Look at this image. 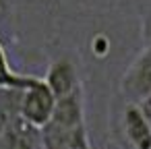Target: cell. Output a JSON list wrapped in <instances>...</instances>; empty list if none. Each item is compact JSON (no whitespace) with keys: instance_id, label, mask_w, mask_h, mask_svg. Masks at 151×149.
Segmentation results:
<instances>
[{"instance_id":"5b68a950","label":"cell","mask_w":151,"mask_h":149,"mask_svg":"<svg viewBox=\"0 0 151 149\" xmlns=\"http://www.w3.org/2000/svg\"><path fill=\"white\" fill-rule=\"evenodd\" d=\"M122 130L132 149H151V124L137 104H126L122 112Z\"/></svg>"},{"instance_id":"52a82bcc","label":"cell","mask_w":151,"mask_h":149,"mask_svg":"<svg viewBox=\"0 0 151 149\" xmlns=\"http://www.w3.org/2000/svg\"><path fill=\"white\" fill-rule=\"evenodd\" d=\"M19 95L21 91L0 89V135L15 116H19Z\"/></svg>"},{"instance_id":"ba28073f","label":"cell","mask_w":151,"mask_h":149,"mask_svg":"<svg viewBox=\"0 0 151 149\" xmlns=\"http://www.w3.org/2000/svg\"><path fill=\"white\" fill-rule=\"evenodd\" d=\"M70 149H93L91 147V141H89V135H87V126L77 130L73 135V141H70Z\"/></svg>"},{"instance_id":"6da1fadb","label":"cell","mask_w":151,"mask_h":149,"mask_svg":"<svg viewBox=\"0 0 151 149\" xmlns=\"http://www.w3.org/2000/svg\"><path fill=\"white\" fill-rule=\"evenodd\" d=\"M54 110H56V97L50 91L48 83L40 77L29 89L21 91L19 95V116L40 130L50 124Z\"/></svg>"},{"instance_id":"8992f818","label":"cell","mask_w":151,"mask_h":149,"mask_svg":"<svg viewBox=\"0 0 151 149\" xmlns=\"http://www.w3.org/2000/svg\"><path fill=\"white\" fill-rule=\"evenodd\" d=\"M37 77H27V75H19L11 68L6 50L0 42V89L4 91H25L35 83Z\"/></svg>"},{"instance_id":"3957f363","label":"cell","mask_w":151,"mask_h":149,"mask_svg":"<svg viewBox=\"0 0 151 149\" xmlns=\"http://www.w3.org/2000/svg\"><path fill=\"white\" fill-rule=\"evenodd\" d=\"M44 81L48 83L50 91L54 93L56 101L58 99H64V97H70L79 91H83L81 87V79H79V71L75 66V62L70 58H58L50 64Z\"/></svg>"},{"instance_id":"9c48e42d","label":"cell","mask_w":151,"mask_h":149,"mask_svg":"<svg viewBox=\"0 0 151 149\" xmlns=\"http://www.w3.org/2000/svg\"><path fill=\"white\" fill-rule=\"evenodd\" d=\"M11 9H13V0H0V27L9 21Z\"/></svg>"},{"instance_id":"7a4b0ae2","label":"cell","mask_w":151,"mask_h":149,"mask_svg":"<svg viewBox=\"0 0 151 149\" xmlns=\"http://www.w3.org/2000/svg\"><path fill=\"white\" fill-rule=\"evenodd\" d=\"M120 91L126 97V104L141 106L151 97V44L126 68L120 83Z\"/></svg>"},{"instance_id":"277c9868","label":"cell","mask_w":151,"mask_h":149,"mask_svg":"<svg viewBox=\"0 0 151 149\" xmlns=\"http://www.w3.org/2000/svg\"><path fill=\"white\" fill-rule=\"evenodd\" d=\"M0 149H46L40 128L15 116L0 135Z\"/></svg>"}]
</instances>
